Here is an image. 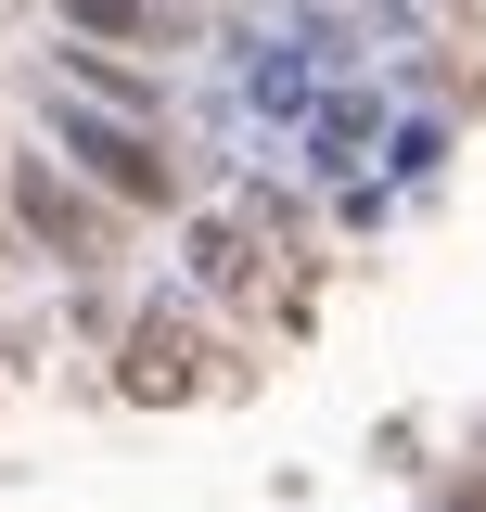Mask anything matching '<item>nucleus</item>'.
Returning <instances> with one entry per match:
<instances>
[{
  "mask_svg": "<svg viewBox=\"0 0 486 512\" xmlns=\"http://www.w3.org/2000/svg\"><path fill=\"white\" fill-rule=\"evenodd\" d=\"M64 141H77V167H90V180L116 192V205H167V154H154V141H128V128H90V116H64Z\"/></svg>",
  "mask_w": 486,
  "mask_h": 512,
  "instance_id": "nucleus-1",
  "label": "nucleus"
},
{
  "mask_svg": "<svg viewBox=\"0 0 486 512\" xmlns=\"http://www.w3.org/2000/svg\"><path fill=\"white\" fill-rule=\"evenodd\" d=\"M13 205H26V231H39V244H64V256H90V205H77V192H64L52 167H26V192H13Z\"/></svg>",
  "mask_w": 486,
  "mask_h": 512,
  "instance_id": "nucleus-2",
  "label": "nucleus"
},
{
  "mask_svg": "<svg viewBox=\"0 0 486 512\" xmlns=\"http://www.w3.org/2000/svg\"><path fill=\"white\" fill-rule=\"evenodd\" d=\"M64 13H77L90 39H141V0H64Z\"/></svg>",
  "mask_w": 486,
  "mask_h": 512,
  "instance_id": "nucleus-3",
  "label": "nucleus"
},
{
  "mask_svg": "<svg viewBox=\"0 0 486 512\" xmlns=\"http://www.w3.org/2000/svg\"><path fill=\"white\" fill-rule=\"evenodd\" d=\"M461 512H486V487H461Z\"/></svg>",
  "mask_w": 486,
  "mask_h": 512,
  "instance_id": "nucleus-4",
  "label": "nucleus"
}]
</instances>
